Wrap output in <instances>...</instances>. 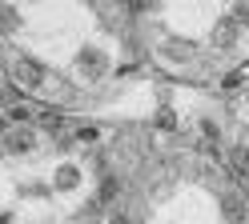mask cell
Returning a JSON list of instances; mask_svg holds the SVG:
<instances>
[{"label": "cell", "instance_id": "1", "mask_svg": "<svg viewBox=\"0 0 249 224\" xmlns=\"http://www.w3.org/2000/svg\"><path fill=\"white\" fill-rule=\"evenodd\" d=\"M76 76H81V80H89V84L105 80V76H108V52H105V48L85 44L81 52H76Z\"/></svg>", "mask_w": 249, "mask_h": 224}, {"label": "cell", "instance_id": "2", "mask_svg": "<svg viewBox=\"0 0 249 224\" xmlns=\"http://www.w3.org/2000/svg\"><path fill=\"white\" fill-rule=\"evenodd\" d=\"M12 80H17L20 88H40L44 80H49V68H44V60H36V56H28V52H20L17 60H12Z\"/></svg>", "mask_w": 249, "mask_h": 224}, {"label": "cell", "instance_id": "3", "mask_svg": "<svg viewBox=\"0 0 249 224\" xmlns=\"http://www.w3.org/2000/svg\"><path fill=\"white\" fill-rule=\"evenodd\" d=\"M33 148H36V128H28V124L4 128V152L8 156H28Z\"/></svg>", "mask_w": 249, "mask_h": 224}, {"label": "cell", "instance_id": "4", "mask_svg": "<svg viewBox=\"0 0 249 224\" xmlns=\"http://www.w3.org/2000/svg\"><path fill=\"white\" fill-rule=\"evenodd\" d=\"M213 48L217 52H237V44H241V24L233 20V16H221V20L213 24Z\"/></svg>", "mask_w": 249, "mask_h": 224}, {"label": "cell", "instance_id": "5", "mask_svg": "<svg viewBox=\"0 0 249 224\" xmlns=\"http://www.w3.org/2000/svg\"><path fill=\"white\" fill-rule=\"evenodd\" d=\"M221 216L229 224H245L249 220V200L241 192H221Z\"/></svg>", "mask_w": 249, "mask_h": 224}, {"label": "cell", "instance_id": "6", "mask_svg": "<svg viewBox=\"0 0 249 224\" xmlns=\"http://www.w3.org/2000/svg\"><path fill=\"white\" fill-rule=\"evenodd\" d=\"M229 172L237 176V180H249V148L245 144H233L229 148Z\"/></svg>", "mask_w": 249, "mask_h": 224}, {"label": "cell", "instance_id": "7", "mask_svg": "<svg viewBox=\"0 0 249 224\" xmlns=\"http://www.w3.org/2000/svg\"><path fill=\"white\" fill-rule=\"evenodd\" d=\"M76 184H81V168H76V164H60L56 176H53V188L56 192H72Z\"/></svg>", "mask_w": 249, "mask_h": 224}, {"label": "cell", "instance_id": "8", "mask_svg": "<svg viewBox=\"0 0 249 224\" xmlns=\"http://www.w3.org/2000/svg\"><path fill=\"white\" fill-rule=\"evenodd\" d=\"M36 128H40V132H49V136H65V132H69V120L56 116V112H40Z\"/></svg>", "mask_w": 249, "mask_h": 224}, {"label": "cell", "instance_id": "9", "mask_svg": "<svg viewBox=\"0 0 249 224\" xmlns=\"http://www.w3.org/2000/svg\"><path fill=\"white\" fill-rule=\"evenodd\" d=\"M117 196H121V180H117L113 172H105L101 176V188H97V204H113Z\"/></svg>", "mask_w": 249, "mask_h": 224}, {"label": "cell", "instance_id": "10", "mask_svg": "<svg viewBox=\"0 0 249 224\" xmlns=\"http://www.w3.org/2000/svg\"><path fill=\"white\" fill-rule=\"evenodd\" d=\"M197 132H201V140H209V144L221 140V128H217V120H209V116H201V120H197Z\"/></svg>", "mask_w": 249, "mask_h": 224}, {"label": "cell", "instance_id": "11", "mask_svg": "<svg viewBox=\"0 0 249 224\" xmlns=\"http://www.w3.org/2000/svg\"><path fill=\"white\" fill-rule=\"evenodd\" d=\"M157 128H165V132H177V112L169 108V104L157 108Z\"/></svg>", "mask_w": 249, "mask_h": 224}, {"label": "cell", "instance_id": "12", "mask_svg": "<svg viewBox=\"0 0 249 224\" xmlns=\"http://www.w3.org/2000/svg\"><path fill=\"white\" fill-rule=\"evenodd\" d=\"M165 56H177V60H189L193 52H189V44H185V40H177V44L169 40V44H165Z\"/></svg>", "mask_w": 249, "mask_h": 224}, {"label": "cell", "instance_id": "13", "mask_svg": "<svg viewBox=\"0 0 249 224\" xmlns=\"http://www.w3.org/2000/svg\"><path fill=\"white\" fill-rule=\"evenodd\" d=\"M241 84H245V72H237V68L221 76V88H225V92H233V88H241Z\"/></svg>", "mask_w": 249, "mask_h": 224}, {"label": "cell", "instance_id": "14", "mask_svg": "<svg viewBox=\"0 0 249 224\" xmlns=\"http://www.w3.org/2000/svg\"><path fill=\"white\" fill-rule=\"evenodd\" d=\"M97 136H101V128H92V124H81V128H76V144H92Z\"/></svg>", "mask_w": 249, "mask_h": 224}, {"label": "cell", "instance_id": "15", "mask_svg": "<svg viewBox=\"0 0 249 224\" xmlns=\"http://www.w3.org/2000/svg\"><path fill=\"white\" fill-rule=\"evenodd\" d=\"M17 28H20V12L12 4H4V32H17Z\"/></svg>", "mask_w": 249, "mask_h": 224}, {"label": "cell", "instance_id": "16", "mask_svg": "<svg viewBox=\"0 0 249 224\" xmlns=\"http://www.w3.org/2000/svg\"><path fill=\"white\" fill-rule=\"evenodd\" d=\"M233 20H237L241 28H249V0H241V4H237V12H233Z\"/></svg>", "mask_w": 249, "mask_h": 224}, {"label": "cell", "instance_id": "17", "mask_svg": "<svg viewBox=\"0 0 249 224\" xmlns=\"http://www.w3.org/2000/svg\"><path fill=\"white\" fill-rule=\"evenodd\" d=\"M153 4H157V0H129L133 12H145V8H153Z\"/></svg>", "mask_w": 249, "mask_h": 224}, {"label": "cell", "instance_id": "18", "mask_svg": "<svg viewBox=\"0 0 249 224\" xmlns=\"http://www.w3.org/2000/svg\"><path fill=\"white\" fill-rule=\"evenodd\" d=\"M105 224H129V220H124V216H108Z\"/></svg>", "mask_w": 249, "mask_h": 224}, {"label": "cell", "instance_id": "19", "mask_svg": "<svg viewBox=\"0 0 249 224\" xmlns=\"http://www.w3.org/2000/svg\"><path fill=\"white\" fill-rule=\"evenodd\" d=\"M89 4H105V0H89Z\"/></svg>", "mask_w": 249, "mask_h": 224}]
</instances>
